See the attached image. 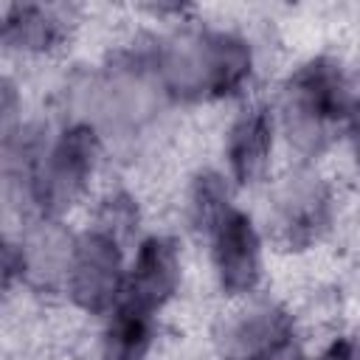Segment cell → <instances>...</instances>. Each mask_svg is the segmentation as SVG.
I'll use <instances>...</instances> for the list:
<instances>
[{"label": "cell", "instance_id": "obj_13", "mask_svg": "<svg viewBox=\"0 0 360 360\" xmlns=\"http://www.w3.org/2000/svg\"><path fill=\"white\" fill-rule=\"evenodd\" d=\"M155 315L127 304H115L104 332V360H143L152 346Z\"/></svg>", "mask_w": 360, "mask_h": 360}, {"label": "cell", "instance_id": "obj_15", "mask_svg": "<svg viewBox=\"0 0 360 360\" xmlns=\"http://www.w3.org/2000/svg\"><path fill=\"white\" fill-rule=\"evenodd\" d=\"M22 276V262H20V248L11 245L6 236H0V304L8 295L14 278Z\"/></svg>", "mask_w": 360, "mask_h": 360}, {"label": "cell", "instance_id": "obj_14", "mask_svg": "<svg viewBox=\"0 0 360 360\" xmlns=\"http://www.w3.org/2000/svg\"><path fill=\"white\" fill-rule=\"evenodd\" d=\"M228 208V188L225 180L219 174H200L191 191V217L197 222V228H211L219 214Z\"/></svg>", "mask_w": 360, "mask_h": 360}, {"label": "cell", "instance_id": "obj_4", "mask_svg": "<svg viewBox=\"0 0 360 360\" xmlns=\"http://www.w3.org/2000/svg\"><path fill=\"white\" fill-rule=\"evenodd\" d=\"M65 287L73 304L87 312H107L115 307L124 287V262L118 236L110 228H93L73 239Z\"/></svg>", "mask_w": 360, "mask_h": 360}, {"label": "cell", "instance_id": "obj_18", "mask_svg": "<svg viewBox=\"0 0 360 360\" xmlns=\"http://www.w3.org/2000/svg\"><path fill=\"white\" fill-rule=\"evenodd\" d=\"M259 360H304V357H301L298 346H295L292 340H287V343L276 346L273 352H267V354H264V357H259Z\"/></svg>", "mask_w": 360, "mask_h": 360}, {"label": "cell", "instance_id": "obj_10", "mask_svg": "<svg viewBox=\"0 0 360 360\" xmlns=\"http://www.w3.org/2000/svg\"><path fill=\"white\" fill-rule=\"evenodd\" d=\"M73 239L56 222H39L20 245V262L28 281L39 290H51L65 281Z\"/></svg>", "mask_w": 360, "mask_h": 360}, {"label": "cell", "instance_id": "obj_8", "mask_svg": "<svg viewBox=\"0 0 360 360\" xmlns=\"http://www.w3.org/2000/svg\"><path fill=\"white\" fill-rule=\"evenodd\" d=\"M287 340H292L290 318L273 304H256L225 326L222 352L231 360H259Z\"/></svg>", "mask_w": 360, "mask_h": 360}, {"label": "cell", "instance_id": "obj_11", "mask_svg": "<svg viewBox=\"0 0 360 360\" xmlns=\"http://www.w3.org/2000/svg\"><path fill=\"white\" fill-rule=\"evenodd\" d=\"M98 115L115 127H132L149 115L155 87L135 70H115L98 82Z\"/></svg>", "mask_w": 360, "mask_h": 360}, {"label": "cell", "instance_id": "obj_12", "mask_svg": "<svg viewBox=\"0 0 360 360\" xmlns=\"http://www.w3.org/2000/svg\"><path fill=\"white\" fill-rule=\"evenodd\" d=\"M62 37V20L53 8L17 6L0 20V39L20 51H48Z\"/></svg>", "mask_w": 360, "mask_h": 360}, {"label": "cell", "instance_id": "obj_17", "mask_svg": "<svg viewBox=\"0 0 360 360\" xmlns=\"http://www.w3.org/2000/svg\"><path fill=\"white\" fill-rule=\"evenodd\" d=\"M318 360H354V343H352L349 338H340V340H335Z\"/></svg>", "mask_w": 360, "mask_h": 360}, {"label": "cell", "instance_id": "obj_6", "mask_svg": "<svg viewBox=\"0 0 360 360\" xmlns=\"http://www.w3.org/2000/svg\"><path fill=\"white\" fill-rule=\"evenodd\" d=\"M273 219L287 248H307L329 222V188L309 172L284 177L276 188Z\"/></svg>", "mask_w": 360, "mask_h": 360}, {"label": "cell", "instance_id": "obj_1", "mask_svg": "<svg viewBox=\"0 0 360 360\" xmlns=\"http://www.w3.org/2000/svg\"><path fill=\"white\" fill-rule=\"evenodd\" d=\"M250 65V45L233 34L177 31L155 53V79L177 98H211L233 93Z\"/></svg>", "mask_w": 360, "mask_h": 360}, {"label": "cell", "instance_id": "obj_3", "mask_svg": "<svg viewBox=\"0 0 360 360\" xmlns=\"http://www.w3.org/2000/svg\"><path fill=\"white\" fill-rule=\"evenodd\" d=\"M98 158V135L93 124H73L42 155L31 174V194L45 214L68 208L87 186Z\"/></svg>", "mask_w": 360, "mask_h": 360}, {"label": "cell", "instance_id": "obj_7", "mask_svg": "<svg viewBox=\"0 0 360 360\" xmlns=\"http://www.w3.org/2000/svg\"><path fill=\"white\" fill-rule=\"evenodd\" d=\"M180 284V256L172 239L149 236L141 242L135 264L129 276H124V287L115 304L135 307L141 312L155 315Z\"/></svg>", "mask_w": 360, "mask_h": 360}, {"label": "cell", "instance_id": "obj_5", "mask_svg": "<svg viewBox=\"0 0 360 360\" xmlns=\"http://www.w3.org/2000/svg\"><path fill=\"white\" fill-rule=\"evenodd\" d=\"M208 233L214 242L211 256L219 287L228 295L250 292L262 276V245L250 217L228 205L219 219L208 228Z\"/></svg>", "mask_w": 360, "mask_h": 360}, {"label": "cell", "instance_id": "obj_9", "mask_svg": "<svg viewBox=\"0 0 360 360\" xmlns=\"http://www.w3.org/2000/svg\"><path fill=\"white\" fill-rule=\"evenodd\" d=\"M273 152V118L264 107L245 110L228 135V163L239 186L262 180Z\"/></svg>", "mask_w": 360, "mask_h": 360}, {"label": "cell", "instance_id": "obj_2", "mask_svg": "<svg viewBox=\"0 0 360 360\" xmlns=\"http://www.w3.org/2000/svg\"><path fill=\"white\" fill-rule=\"evenodd\" d=\"M352 84L335 59L301 65L284 87V127L290 143L304 155L323 152L352 118Z\"/></svg>", "mask_w": 360, "mask_h": 360}, {"label": "cell", "instance_id": "obj_16", "mask_svg": "<svg viewBox=\"0 0 360 360\" xmlns=\"http://www.w3.org/2000/svg\"><path fill=\"white\" fill-rule=\"evenodd\" d=\"M17 90L8 79L0 76V138H6L17 121Z\"/></svg>", "mask_w": 360, "mask_h": 360}]
</instances>
